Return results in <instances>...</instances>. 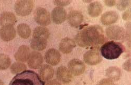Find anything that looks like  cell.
I'll list each match as a JSON object with an SVG mask.
<instances>
[{
  "label": "cell",
  "mask_w": 131,
  "mask_h": 85,
  "mask_svg": "<svg viewBox=\"0 0 131 85\" xmlns=\"http://www.w3.org/2000/svg\"><path fill=\"white\" fill-rule=\"evenodd\" d=\"M11 65V59L4 54H0V70H6Z\"/></svg>",
  "instance_id": "cell-26"
},
{
  "label": "cell",
  "mask_w": 131,
  "mask_h": 85,
  "mask_svg": "<svg viewBox=\"0 0 131 85\" xmlns=\"http://www.w3.org/2000/svg\"><path fill=\"white\" fill-rule=\"evenodd\" d=\"M104 4L107 6L112 7L116 5V1L114 0H106V1H104Z\"/></svg>",
  "instance_id": "cell-31"
},
{
  "label": "cell",
  "mask_w": 131,
  "mask_h": 85,
  "mask_svg": "<svg viewBox=\"0 0 131 85\" xmlns=\"http://www.w3.org/2000/svg\"><path fill=\"white\" fill-rule=\"evenodd\" d=\"M124 50V47L121 43L114 41L105 42L100 48L101 55L108 60L118 58Z\"/></svg>",
  "instance_id": "cell-3"
},
{
  "label": "cell",
  "mask_w": 131,
  "mask_h": 85,
  "mask_svg": "<svg viewBox=\"0 0 131 85\" xmlns=\"http://www.w3.org/2000/svg\"><path fill=\"white\" fill-rule=\"evenodd\" d=\"M68 69L72 75L77 76L82 74L85 69L84 63L80 60L73 59L68 63Z\"/></svg>",
  "instance_id": "cell-7"
},
{
  "label": "cell",
  "mask_w": 131,
  "mask_h": 85,
  "mask_svg": "<svg viewBox=\"0 0 131 85\" xmlns=\"http://www.w3.org/2000/svg\"><path fill=\"white\" fill-rule=\"evenodd\" d=\"M16 22V16L12 12H4L0 16V25L2 27L13 26Z\"/></svg>",
  "instance_id": "cell-16"
},
{
  "label": "cell",
  "mask_w": 131,
  "mask_h": 85,
  "mask_svg": "<svg viewBox=\"0 0 131 85\" xmlns=\"http://www.w3.org/2000/svg\"><path fill=\"white\" fill-rule=\"evenodd\" d=\"M34 2L29 0H20L16 1L15 4L16 13L21 16H25L31 13L34 7Z\"/></svg>",
  "instance_id": "cell-4"
},
{
  "label": "cell",
  "mask_w": 131,
  "mask_h": 85,
  "mask_svg": "<svg viewBox=\"0 0 131 85\" xmlns=\"http://www.w3.org/2000/svg\"><path fill=\"white\" fill-rule=\"evenodd\" d=\"M61 55L60 52L56 49H49L45 54V61L49 65L56 66L60 62Z\"/></svg>",
  "instance_id": "cell-8"
},
{
  "label": "cell",
  "mask_w": 131,
  "mask_h": 85,
  "mask_svg": "<svg viewBox=\"0 0 131 85\" xmlns=\"http://www.w3.org/2000/svg\"><path fill=\"white\" fill-rule=\"evenodd\" d=\"M83 60L89 65H96L101 62L102 57L99 52L94 50H90L84 54Z\"/></svg>",
  "instance_id": "cell-9"
},
{
  "label": "cell",
  "mask_w": 131,
  "mask_h": 85,
  "mask_svg": "<svg viewBox=\"0 0 131 85\" xmlns=\"http://www.w3.org/2000/svg\"><path fill=\"white\" fill-rule=\"evenodd\" d=\"M39 77L43 81L50 80L54 75L53 68L50 65H42L39 70Z\"/></svg>",
  "instance_id": "cell-19"
},
{
  "label": "cell",
  "mask_w": 131,
  "mask_h": 85,
  "mask_svg": "<svg viewBox=\"0 0 131 85\" xmlns=\"http://www.w3.org/2000/svg\"><path fill=\"white\" fill-rule=\"evenodd\" d=\"M36 22L41 26H47L51 23V17L48 10L43 7H37L34 13Z\"/></svg>",
  "instance_id": "cell-5"
},
{
  "label": "cell",
  "mask_w": 131,
  "mask_h": 85,
  "mask_svg": "<svg viewBox=\"0 0 131 85\" xmlns=\"http://www.w3.org/2000/svg\"><path fill=\"white\" fill-rule=\"evenodd\" d=\"M50 36L49 30L46 27L38 26L35 28L32 34V38L47 40Z\"/></svg>",
  "instance_id": "cell-20"
},
{
  "label": "cell",
  "mask_w": 131,
  "mask_h": 85,
  "mask_svg": "<svg viewBox=\"0 0 131 85\" xmlns=\"http://www.w3.org/2000/svg\"><path fill=\"white\" fill-rule=\"evenodd\" d=\"M51 14L53 22L57 24L62 23L67 19V12L63 7L58 6L54 7Z\"/></svg>",
  "instance_id": "cell-11"
},
{
  "label": "cell",
  "mask_w": 131,
  "mask_h": 85,
  "mask_svg": "<svg viewBox=\"0 0 131 85\" xmlns=\"http://www.w3.org/2000/svg\"><path fill=\"white\" fill-rule=\"evenodd\" d=\"M118 18V14L113 10H110L102 14L101 17V22L104 25H110L115 23Z\"/></svg>",
  "instance_id": "cell-18"
},
{
  "label": "cell",
  "mask_w": 131,
  "mask_h": 85,
  "mask_svg": "<svg viewBox=\"0 0 131 85\" xmlns=\"http://www.w3.org/2000/svg\"><path fill=\"white\" fill-rule=\"evenodd\" d=\"M106 35L109 39L113 40L124 39L126 36L125 29L119 26L113 25L108 27L105 30Z\"/></svg>",
  "instance_id": "cell-6"
},
{
  "label": "cell",
  "mask_w": 131,
  "mask_h": 85,
  "mask_svg": "<svg viewBox=\"0 0 131 85\" xmlns=\"http://www.w3.org/2000/svg\"><path fill=\"white\" fill-rule=\"evenodd\" d=\"M106 75L112 81H117L121 77V69L116 67H110L106 70Z\"/></svg>",
  "instance_id": "cell-23"
},
{
  "label": "cell",
  "mask_w": 131,
  "mask_h": 85,
  "mask_svg": "<svg viewBox=\"0 0 131 85\" xmlns=\"http://www.w3.org/2000/svg\"><path fill=\"white\" fill-rule=\"evenodd\" d=\"M123 69L127 71H130V59L126 61L123 65Z\"/></svg>",
  "instance_id": "cell-30"
},
{
  "label": "cell",
  "mask_w": 131,
  "mask_h": 85,
  "mask_svg": "<svg viewBox=\"0 0 131 85\" xmlns=\"http://www.w3.org/2000/svg\"><path fill=\"white\" fill-rule=\"evenodd\" d=\"M83 16L78 10H73L69 12L68 15V21L70 25L73 27H78L82 23Z\"/></svg>",
  "instance_id": "cell-12"
},
{
  "label": "cell",
  "mask_w": 131,
  "mask_h": 85,
  "mask_svg": "<svg viewBox=\"0 0 131 85\" xmlns=\"http://www.w3.org/2000/svg\"><path fill=\"white\" fill-rule=\"evenodd\" d=\"M56 76L60 81L65 84L70 82L72 79V75L69 69L64 66H60L57 68Z\"/></svg>",
  "instance_id": "cell-13"
},
{
  "label": "cell",
  "mask_w": 131,
  "mask_h": 85,
  "mask_svg": "<svg viewBox=\"0 0 131 85\" xmlns=\"http://www.w3.org/2000/svg\"><path fill=\"white\" fill-rule=\"evenodd\" d=\"M26 66L21 62H15L10 67V70L13 74H18L26 69Z\"/></svg>",
  "instance_id": "cell-25"
},
{
  "label": "cell",
  "mask_w": 131,
  "mask_h": 85,
  "mask_svg": "<svg viewBox=\"0 0 131 85\" xmlns=\"http://www.w3.org/2000/svg\"><path fill=\"white\" fill-rule=\"evenodd\" d=\"M102 4L98 2H94L90 4L88 7V12L91 17H97L102 12Z\"/></svg>",
  "instance_id": "cell-21"
},
{
  "label": "cell",
  "mask_w": 131,
  "mask_h": 85,
  "mask_svg": "<svg viewBox=\"0 0 131 85\" xmlns=\"http://www.w3.org/2000/svg\"><path fill=\"white\" fill-rule=\"evenodd\" d=\"M30 54L29 48L26 45L20 46L14 55L15 59L19 62H25L28 60Z\"/></svg>",
  "instance_id": "cell-17"
},
{
  "label": "cell",
  "mask_w": 131,
  "mask_h": 85,
  "mask_svg": "<svg viewBox=\"0 0 131 85\" xmlns=\"http://www.w3.org/2000/svg\"><path fill=\"white\" fill-rule=\"evenodd\" d=\"M96 85H115L113 81L108 78H104L101 80Z\"/></svg>",
  "instance_id": "cell-29"
},
{
  "label": "cell",
  "mask_w": 131,
  "mask_h": 85,
  "mask_svg": "<svg viewBox=\"0 0 131 85\" xmlns=\"http://www.w3.org/2000/svg\"><path fill=\"white\" fill-rule=\"evenodd\" d=\"M53 2L54 5L58 6V7H62L63 6L69 5L72 1H70V0H64V1H62V0H59V1L56 0V1H53Z\"/></svg>",
  "instance_id": "cell-28"
},
{
  "label": "cell",
  "mask_w": 131,
  "mask_h": 85,
  "mask_svg": "<svg viewBox=\"0 0 131 85\" xmlns=\"http://www.w3.org/2000/svg\"><path fill=\"white\" fill-rule=\"evenodd\" d=\"M129 4V1H119L116 4V7L119 10H124L127 8Z\"/></svg>",
  "instance_id": "cell-27"
},
{
  "label": "cell",
  "mask_w": 131,
  "mask_h": 85,
  "mask_svg": "<svg viewBox=\"0 0 131 85\" xmlns=\"http://www.w3.org/2000/svg\"><path fill=\"white\" fill-rule=\"evenodd\" d=\"M43 63V57L40 52L32 51L30 53L27 60L29 67L31 69H37L39 68Z\"/></svg>",
  "instance_id": "cell-10"
},
{
  "label": "cell",
  "mask_w": 131,
  "mask_h": 85,
  "mask_svg": "<svg viewBox=\"0 0 131 85\" xmlns=\"http://www.w3.org/2000/svg\"><path fill=\"white\" fill-rule=\"evenodd\" d=\"M16 35V31L13 26H3L0 29V37L5 41L13 40Z\"/></svg>",
  "instance_id": "cell-14"
},
{
  "label": "cell",
  "mask_w": 131,
  "mask_h": 85,
  "mask_svg": "<svg viewBox=\"0 0 131 85\" xmlns=\"http://www.w3.org/2000/svg\"><path fill=\"white\" fill-rule=\"evenodd\" d=\"M47 45V40L39 38H32L30 42L31 48L36 51H42L44 50Z\"/></svg>",
  "instance_id": "cell-22"
},
{
  "label": "cell",
  "mask_w": 131,
  "mask_h": 85,
  "mask_svg": "<svg viewBox=\"0 0 131 85\" xmlns=\"http://www.w3.org/2000/svg\"><path fill=\"white\" fill-rule=\"evenodd\" d=\"M9 85H45V82L36 72L27 70L17 74Z\"/></svg>",
  "instance_id": "cell-2"
},
{
  "label": "cell",
  "mask_w": 131,
  "mask_h": 85,
  "mask_svg": "<svg viewBox=\"0 0 131 85\" xmlns=\"http://www.w3.org/2000/svg\"><path fill=\"white\" fill-rule=\"evenodd\" d=\"M123 18L124 20H128L130 18V11L129 9H127L123 14Z\"/></svg>",
  "instance_id": "cell-32"
},
{
  "label": "cell",
  "mask_w": 131,
  "mask_h": 85,
  "mask_svg": "<svg viewBox=\"0 0 131 85\" xmlns=\"http://www.w3.org/2000/svg\"><path fill=\"white\" fill-rule=\"evenodd\" d=\"M75 47V42L69 37L63 38L59 45V48L63 54H67L70 53Z\"/></svg>",
  "instance_id": "cell-15"
},
{
  "label": "cell",
  "mask_w": 131,
  "mask_h": 85,
  "mask_svg": "<svg viewBox=\"0 0 131 85\" xmlns=\"http://www.w3.org/2000/svg\"><path fill=\"white\" fill-rule=\"evenodd\" d=\"M105 37L102 28L99 25L88 26L77 34L75 41L82 47H91L96 49L104 44Z\"/></svg>",
  "instance_id": "cell-1"
},
{
  "label": "cell",
  "mask_w": 131,
  "mask_h": 85,
  "mask_svg": "<svg viewBox=\"0 0 131 85\" xmlns=\"http://www.w3.org/2000/svg\"><path fill=\"white\" fill-rule=\"evenodd\" d=\"M17 31L18 35L23 39H27L31 34L30 27L25 23L19 24L17 27Z\"/></svg>",
  "instance_id": "cell-24"
},
{
  "label": "cell",
  "mask_w": 131,
  "mask_h": 85,
  "mask_svg": "<svg viewBox=\"0 0 131 85\" xmlns=\"http://www.w3.org/2000/svg\"><path fill=\"white\" fill-rule=\"evenodd\" d=\"M0 85H5L3 81L2 80H1V79H0Z\"/></svg>",
  "instance_id": "cell-34"
},
{
  "label": "cell",
  "mask_w": 131,
  "mask_h": 85,
  "mask_svg": "<svg viewBox=\"0 0 131 85\" xmlns=\"http://www.w3.org/2000/svg\"><path fill=\"white\" fill-rule=\"evenodd\" d=\"M46 85H62V84L56 80H51L48 81Z\"/></svg>",
  "instance_id": "cell-33"
}]
</instances>
